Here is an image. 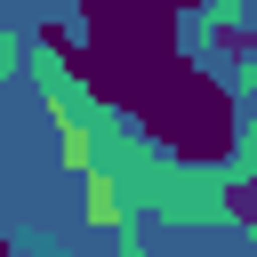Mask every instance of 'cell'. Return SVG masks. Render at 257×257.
<instances>
[{
    "mask_svg": "<svg viewBox=\"0 0 257 257\" xmlns=\"http://www.w3.org/2000/svg\"><path fill=\"white\" fill-rule=\"evenodd\" d=\"M161 8H169V16H185V8L201 16V8H217V0H161Z\"/></svg>",
    "mask_w": 257,
    "mask_h": 257,
    "instance_id": "5b68a950",
    "label": "cell"
},
{
    "mask_svg": "<svg viewBox=\"0 0 257 257\" xmlns=\"http://www.w3.org/2000/svg\"><path fill=\"white\" fill-rule=\"evenodd\" d=\"M0 257H16V249H8V241H0Z\"/></svg>",
    "mask_w": 257,
    "mask_h": 257,
    "instance_id": "8992f818",
    "label": "cell"
},
{
    "mask_svg": "<svg viewBox=\"0 0 257 257\" xmlns=\"http://www.w3.org/2000/svg\"><path fill=\"white\" fill-rule=\"evenodd\" d=\"M120 112H137L145 137H153L161 153H177L185 169H217V161H233V145H241V120H233L225 80L201 72V64H185V56L153 64V72L120 96Z\"/></svg>",
    "mask_w": 257,
    "mask_h": 257,
    "instance_id": "6da1fadb",
    "label": "cell"
},
{
    "mask_svg": "<svg viewBox=\"0 0 257 257\" xmlns=\"http://www.w3.org/2000/svg\"><path fill=\"white\" fill-rule=\"evenodd\" d=\"M217 209H225L233 225H249V233H257V169H241V177H225V185H217Z\"/></svg>",
    "mask_w": 257,
    "mask_h": 257,
    "instance_id": "3957f363",
    "label": "cell"
},
{
    "mask_svg": "<svg viewBox=\"0 0 257 257\" xmlns=\"http://www.w3.org/2000/svg\"><path fill=\"white\" fill-rule=\"evenodd\" d=\"M104 257H145V249H137V233H120V241H112Z\"/></svg>",
    "mask_w": 257,
    "mask_h": 257,
    "instance_id": "277c9868",
    "label": "cell"
},
{
    "mask_svg": "<svg viewBox=\"0 0 257 257\" xmlns=\"http://www.w3.org/2000/svg\"><path fill=\"white\" fill-rule=\"evenodd\" d=\"M88 225L96 233H128V201H120V177H104V169H88Z\"/></svg>",
    "mask_w": 257,
    "mask_h": 257,
    "instance_id": "7a4b0ae2",
    "label": "cell"
}]
</instances>
